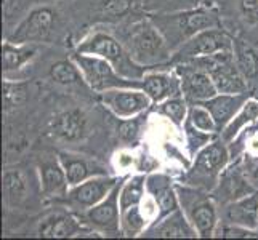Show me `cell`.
<instances>
[{"mask_svg": "<svg viewBox=\"0 0 258 240\" xmlns=\"http://www.w3.org/2000/svg\"><path fill=\"white\" fill-rule=\"evenodd\" d=\"M248 98H250V93H217L201 104L210 111L213 120L217 123L218 133H221L233 122L239 111L244 108Z\"/></svg>", "mask_w": 258, "mask_h": 240, "instance_id": "obj_24", "label": "cell"}, {"mask_svg": "<svg viewBox=\"0 0 258 240\" xmlns=\"http://www.w3.org/2000/svg\"><path fill=\"white\" fill-rule=\"evenodd\" d=\"M255 119H258V98L250 96L247 100V103L244 104V108L239 111V114L233 119V122L220 133V136L223 138L226 143H229V141H233L236 138L239 131L245 125H248L250 122H253Z\"/></svg>", "mask_w": 258, "mask_h": 240, "instance_id": "obj_35", "label": "cell"}, {"mask_svg": "<svg viewBox=\"0 0 258 240\" xmlns=\"http://www.w3.org/2000/svg\"><path fill=\"white\" fill-rule=\"evenodd\" d=\"M37 4V0H4V15H5V28L8 34L23 18L28 15L32 5Z\"/></svg>", "mask_w": 258, "mask_h": 240, "instance_id": "obj_38", "label": "cell"}, {"mask_svg": "<svg viewBox=\"0 0 258 240\" xmlns=\"http://www.w3.org/2000/svg\"><path fill=\"white\" fill-rule=\"evenodd\" d=\"M63 31L59 13L48 4L31 8L15 28L5 34V40L13 43H48L56 40Z\"/></svg>", "mask_w": 258, "mask_h": 240, "instance_id": "obj_6", "label": "cell"}, {"mask_svg": "<svg viewBox=\"0 0 258 240\" xmlns=\"http://www.w3.org/2000/svg\"><path fill=\"white\" fill-rule=\"evenodd\" d=\"M98 101L115 119H128L153 108V100L138 88H112L98 93Z\"/></svg>", "mask_w": 258, "mask_h": 240, "instance_id": "obj_15", "label": "cell"}, {"mask_svg": "<svg viewBox=\"0 0 258 240\" xmlns=\"http://www.w3.org/2000/svg\"><path fill=\"white\" fill-rule=\"evenodd\" d=\"M59 162L63 165L69 188L71 186L81 184L87 180H90L93 176L100 175H117L112 172V168L103 164L101 160H98L93 155H87L82 152H76L71 149H59L58 150Z\"/></svg>", "mask_w": 258, "mask_h": 240, "instance_id": "obj_18", "label": "cell"}, {"mask_svg": "<svg viewBox=\"0 0 258 240\" xmlns=\"http://www.w3.org/2000/svg\"><path fill=\"white\" fill-rule=\"evenodd\" d=\"M181 80V93L189 104L210 100L218 93L212 77L192 63H178L172 66Z\"/></svg>", "mask_w": 258, "mask_h": 240, "instance_id": "obj_19", "label": "cell"}, {"mask_svg": "<svg viewBox=\"0 0 258 240\" xmlns=\"http://www.w3.org/2000/svg\"><path fill=\"white\" fill-rule=\"evenodd\" d=\"M35 170H37V178L40 184V194L42 199L51 203L56 199L63 197L69 189L68 176L63 165L59 162L58 154H48L42 152L37 157V164H35Z\"/></svg>", "mask_w": 258, "mask_h": 240, "instance_id": "obj_17", "label": "cell"}, {"mask_svg": "<svg viewBox=\"0 0 258 240\" xmlns=\"http://www.w3.org/2000/svg\"><path fill=\"white\" fill-rule=\"evenodd\" d=\"M220 221L223 224L258 227V191L220 207Z\"/></svg>", "mask_w": 258, "mask_h": 240, "instance_id": "obj_25", "label": "cell"}, {"mask_svg": "<svg viewBox=\"0 0 258 240\" xmlns=\"http://www.w3.org/2000/svg\"><path fill=\"white\" fill-rule=\"evenodd\" d=\"M37 235L43 238H81V237L100 238L101 237L95 230L85 227L76 213L69 211L64 207H59L58 210L48 213V215H45L39 221Z\"/></svg>", "mask_w": 258, "mask_h": 240, "instance_id": "obj_14", "label": "cell"}, {"mask_svg": "<svg viewBox=\"0 0 258 240\" xmlns=\"http://www.w3.org/2000/svg\"><path fill=\"white\" fill-rule=\"evenodd\" d=\"M229 152L231 160L237 158L245 152L258 155V119L245 125L237 133L233 141H229Z\"/></svg>", "mask_w": 258, "mask_h": 240, "instance_id": "obj_34", "label": "cell"}, {"mask_svg": "<svg viewBox=\"0 0 258 240\" xmlns=\"http://www.w3.org/2000/svg\"><path fill=\"white\" fill-rule=\"evenodd\" d=\"M77 7L81 8L79 15H84L82 18L93 28L98 24H122L146 15L140 0H79Z\"/></svg>", "mask_w": 258, "mask_h": 240, "instance_id": "obj_9", "label": "cell"}, {"mask_svg": "<svg viewBox=\"0 0 258 240\" xmlns=\"http://www.w3.org/2000/svg\"><path fill=\"white\" fill-rule=\"evenodd\" d=\"M141 8L146 15L153 13H172L198 7L202 0H140Z\"/></svg>", "mask_w": 258, "mask_h": 240, "instance_id": "obj_37", "label": "cell"}, {"mask_svg": "<svg viewBox=\"0 0 258 240\" xmlns=\"http://www.w3.org/2000/svg\"><path fill=\"white\" fill-rule=\"evenodd\" d=\"M55 2V0H37V4H51Z\"/></svg>", "mask_w": 258, "mask_h": 240, "instance_id": "obj_42", "label": "cell"}, {"mask_svg": "<svg viewBox=\"0 0 258 240\" xmlns=\"http://www.w3.org/2000/svg\"><path fill=\"white\" fill-rule=\"evenodd\" d=\"M69 56L81 69L87 87L96 95L106 90H112V88H138L140 90V78L133 80L120 75L111 63L100 56L84 55V53H77L74 50L71 51Z\"/></svg>", "mask_w": 258, "mask_h": 240, "instance_id": "obj_7", "label": "cell"}, {"mask_svg": "<svg viewBox=\"0 0 258 240\" xmlns=\"http://www.w3.org/2000/svg\"><path fill=\"white\" fill-rule=\"evenodd\" d=\"M74 51L84 53V55H95L106 59L120 75L127 78L138 80L145 77V74L148 72L146 67L133 61L127 48L123 47V43L115 37L112 31H108V26H106V29L96 26L88 34H85L76 43Z\"/></svg>", "mask_w": 258, "mask_h": 240, "instance_id": "obj_3", "label": "cell"}, {"mask_svg": "<svg viewBox=\"0 0 258 240\" xmlns=\"http://www.w3.org/2000/svg\"><path fill=\"white\" fill-rule=\"evenodd\" d=\"M140 90H143L153 100V104L176 95H183L181 80L173 67L148 70L145 77L140 78Z\"/></svg>", "mask_w": 258, "mask_h": 240, "instance_id": "obj_22", "label": "cell"}, {"mask_svg": "<svg viewBox=\"0 0 258 240\" xmlns=\"http://www.w3.org/2000/svg\"><path fill=\"white\" fill-rule=\"evenodd\" d=\"M233 53L237 67L247 84V90L250 96L258 98V48L250 42L233 35Z\"/></svg>", "mask_w": 258, "mask_h": 240, "instance_id": "obj_27", "label": "cell"}, {"mask_svg": "<svg viewBox=\"0 0 258 240\" xmlns=\"http://www.w3.org/2000/svg\"><path fill=\"white\" fill-rule=\"evenodd\" d=\"M146 192L157 207L156 219H161L180 208V202H178V194H176V180L170 173L167 172L146 173Z\"/></svg>", "mask_w": 258, "mask_h": 240, "instance_id": "obj_21", "label": "cell"}, {"mask_svg": "<svg viewBox=\"0 0 258 240\" xmlns=\"http://www.w3.org/2000/svg\"><path fill=\"white\" fill-rule=\"evenodd\" d=\"M229 162V144L221 136H217L192 157L191 165L180 173L178 181L212 192Z\"/></svg>", "mask_w": 258, "mask_h": 240, "instance_id": "obj_4", "label": "cell"}, {"mask_svg": "<svg viewBox=\"0 0 258 240\" xmlns=\"http://www.w3.org/2000/svg\"><path fill=\"white\" fill-rule=\"evenodd\" d=\"M188 63H192L206 70L212 77L218 93H248L247 84L237 67L233 50L194 58Z\"/></svg>", "mask_w": 258, "mask_h": 240, "instance_id": "obj_10", "label": "cell"}, {"mask_svg": "<svg viewBox=\"0 0 258 240\" xmlns=\"http://www.w3.org/2000/svg\"><path fill=\"white\" fill-rule=\"evenodd\" d=\"M111 28L115 37L127 48L133 61L140 66L148 70L172 67L173 51L148 15Z\"/></svg>", "mask_w": 258, "mask_h": 240, "instance_id": "obj_1", "label": "cell"}, {"mask_svg": "<svg viewBox=\"0 0 258 240\" xmlns=\"http://www.w3.org/2000/svg\"><path fill=\"white\" fill-rule=\"evenodd\" d=\"M125 175L122 180L115 184V188L106 195V197L88 208L87 211L77 215L79 219L82 221V224L88 229L95 230L96 234L101 237H122L120 232V203H119V195H120V188L122 183L125 181Z\"/></svg>", "mask_w": 258, "mask_h": 240, "instance_id": "obj_11", "label": "cell"}, {"mask_svg": "<svg viewBox=\"0 0 258 240\" xmlns=\"http://www.w3.org/2000/svg\"><path fill=\"white\" fill-rule=\"evenodd\" d=\"M176 194L180 208L198 230L199 238H212L220 221V211L215 199L209 191L184 184L176 180Z\"/></svg>", "mask_w": 258, "mask_h": 240, "instance_id": "obj_5", "label": "cell"}, {"mask_svg": "<svg viewBox=\"0 0 258 240\" xmlns=\"http://www.w3.org/2000/svg\"><path fill=\"white\" fill-rule=\"evenodd\" d=\"M258 191L250 183L248 176L241 164V158H234L228 164V167L221 173L220 180L210 194L215 199L218 208L231 203L237 199H242L245 195Z\"/></svg>", "mask_w": 258, "mask_h": 240, "instance_id": "obj_16", "label": "cell"}, {"mask_svg": "<svg viewBox=\"0 0 258 240\" xmlns=\"http://www.w3.org/2000/svg\"><path fill=\"white\" fill-rule=\"evenodd\" d=\"M181 130H183V135H184L186 149H188V157H191V160L204 146H207L210 141H213L217 136H220V135H217V133H207V131H202L199 128H196L188 120H184Z\"/></svg>", "mask_w": 258, "mask_h": 240, "instance_id": "obj_36", "label": "cell"}, {"mask_svg": "<svg viewBox=\"0 0 258 240\" xmlns=\"http://www.w3.org/2000/svg\"><path fill=\"white\" fill-rule=\"evenodd\" d=\"M141 238H199L198 230L189 223L181 208L172 211L161 219L153 221L145 232L140 235Z\"/></svg>", "mask_w": 258, "mask_h": 240, "instance_id": "obj_23", "label": "cell"}, {"mask_svg": "<svg viewBox=\"0 0 258 240\" xmlns=\"http://www.w3.org/2000/svg\"><path fill=\"white\" fill-rule=\"evenodd\" d=\"M234 37L225 28H212L196 34L192 39L173 51L172 66L178 63H188L194 58L215 55L220 51H231L233 50Z\"/></svg>", "mask_w": 258, "mask_h": 240, "instance_id": "obj_13", "label": "cell"}, {"mask_svg": "<svg viewBox=\"0 0 258 240\" xmlns=\"http://www.w3.org/2000/svg\"><path fill=\"white\" fill-rule=\"evenodd\" d=\"M149 20L164 35L172 51L178 50L183 43L192 39L196 34L212 28H223L220 5L210 0L202 2L188 10L172 13H153Z\"/></svg>", "mask_w": 258, "mask_h": 240, "instance_id": "obj_2", "label": "cell"}, {"mask_svg": "<svg viewBox=\"0 0 258 240\" xmlns=\"http://www.w3.org/2000/svg\"><path fill=\"white\" fill-rule=\"evenodd\" d=\"M237 158H241V164L248 176V180L258 189V155L245 152L242 155H239Z\"/></svg>", "mask_w": 258, "mask_h": 240, "instance_id": "obj_41", "label": "cell"}, {"mask_svg": "<svg viewBox=\"0 0 258 240\" xmlns=\"http://www.w3.org/2000/svg\"><path fill=\"white\" fill-rule=\"evenodd\" d=\"M88 133V117L79 108L63 109L50 119L48 135L64 144H74L82 141Z\"/></svg>", "mask_w": 258, "mask_h": 240, "instance_id": "obj_20", "label": "cell"}, {"mask_svg": "<svg viewBox=\"0 0 258 240\" xmlns=\"http://www.w3.org/2000/svg\"><path fill=\"white\" fill-rule=\"evenodd\" d=\"M151 224L149 216L145 213L143 207L135 205L120 211V232L125 238H135L145 232Z\"/></svg>", "mask_w": 258, "mask_h": 240, "instance_id": "obj_33", "label": "cell"}, {"mask_svg": "<svg viewBox=\"0 0 258 240\" xmlns=\"http://www.w3.org/2000/svg\"><path fill=\"white\" fill-rule=\"evenodd\" d=\"M256 48H258V47H256Z\"/></svg>", "mask_w": 258, "mask_h": 240, "instance_id": "obj_43", "label": "cell"}, {"mask_svg": "<svg viewBox=\"0 0 258 240\" xmlns=\"http://www.w3.org/2000/svg\"><path fill=\"white\" fill-rule=\"evenodd\" d=\"M217 238H258V227H245V226H236V224H223L218 223L215 229Z\"/></svg>", "mask_w": 258, "mask_h": 240, "instance_id": "obj_40", "label": "cell"}, {"mask_svg": "<svg viewBox=\"0 0 258 240\" xmlns=\"http://www.w3.org/2000/svg\"><path fill=\"white\" fill-rule=\"evenodd\" d=\"M188 111H189V103L186 101V98L183 95L172 96L168 100L153 104V108H151V112L161 115L167 122L173 123L176 130L183 128V123L186 117H188Z\"/></svg>", "mask_w": 258, "mask_h": 240, "instance_id": "obj_30", "label": "cell"}, {"mask_svg": "<svg viewBox=\"0 0 258 240\" xmlns=\"http://www.w3.org/2000/svg\"><path fill=\"white\" fill-rule=\"evenodd\" d=\"M42 43H13L10 40L2 42V66L4 77L15 78L21 69H24L37 56Z\"/></svg>", "mask_w": 258, "mask_h": 240, "instance_id": "obj_28", "label": "cell"}, {"mask_svg": "<svg viewBox=\"0 0 258 240\" xmlns=\"http://www.w3.org/2000/svg\"><path fill=\"white\" fill-rule=\"evenodd\" d=\"M2 191L5 210H15L23 207L29 199L31 183L20 167H5L2 173Z\"/></svg>", "mask_w": 258, "mask_h": 240, "instance_id": "obj_26", "label": "cell"}, {"mask_svg": "<svg viewBox=\"0 0 258 240\" xmlns=\"http://www.w3.org/2000/svg\"><path fill=\"white\" fill-rule=\"evenodd\" d=\"M125 175H100L93 176L81 184L71 186L63 197L51 202L55 207H64L69 211L81 215V213L100 203L108 195Z\"/></svg>", "mask_w": 258, "mask_h": 240, "instance_id": "obj_8", "label": "cell"}, {"mask_svg": "<svg viewBox=\"0 0 258 240\" xmlns=\"http://www.w3.org/2000/svg\"><path fill=\"white\" fill-rule=\"evenodd\" d=\"M151 109L128 119H117V138L122 146L133 149L141 144L148 131Z\"/></svg>", "mask_w": 258, "mask_h": 240, "instance_id": "obj_29", "label": "cell"}, {"mask_svg": "<svg viewBox=\"0 0 258 240\" xmlns=\"http://www.w3.org/2000/svg\"><path fill=\"white\" fill-rule=\"evenodd\" d=\"M50 78L58 85L63 87H73V85H82L85 82V78L81 72L79 66L74 63L73 58H64V59H58L50 66Z\"/></svg>", "mask_w": 258, "mask_h": 240, "instance_id": "obj_32", "label": "cell"}, {"mask_svg": "<svg viewBox=\"0 0 258 240\" xmlns=\"http://www.w3.org/2000/svg\"><path fill=\"white\" fill-rule=\"evenodd\" d=\"M223 28L258 47V0H220Z\"/></svg>", "mask_w": 258, "mask_h": 240, "instance_id": "obj_12", "label": "cell"}, {"mask_svg": "<svg viewBox=\"0 0 258 240\" xmlns=\"http://www.w3.org/2000/svg\"><path fill=\"white\" fill-rule=\"evenodd\" d=\"M186 120L202 131L217 133V135H220L218 128H217V123H215V120H213L210 111L206 108V106H202L201 103L189 104V111H188V117H186Z\"/></svg>", "mask_w": 258, "mask_h": 240, "instance_id": "obj_39", "label": "cell"}, {"mask_svg": "<svg viewBox=\"0 0 258 240\" xmlns=\"http://www.w3.org/2000/svg\"><path fill=\"white\" fill-rule=\"evenodd\" d=\"M145 197H146V173L137 172L135 175H128L120 188V195H119L120 211L135 205H141Z\"/></svg>", "mask_w": 258, "mask_h": 240, "instance_id": "obj_31", "label": "cell"}]
</instances>
